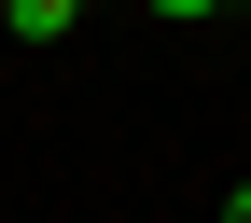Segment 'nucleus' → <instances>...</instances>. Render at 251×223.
<instances>
[{
  "instance_id": "obj_1",
  "label": "nucleus",
  "mask_w": 251,
  "mask_h": 223,
  "mask_svg": "<svg viewBox=\"0 0 251 223\" xmlns=\"http://www.w3.org/2000/svg\"><path fill=\"white\" fill-rule=\"evenodd\" d=\"M0 28H14V42H70V28H84V0H0Z\"/></svg>"
},
{
  "instance_id": "obj_3",
  "label": "nucleus",
  "mask_w": 251,
  "mask_h": 223,
  "mask_svg": "<svg viewBox=\"0 0 251 223\" xmlns=\"http://www.w3.org/2000/svg\"><path fill=\"white\" fill-rule=\"evenodd\" d=\"M224 223H251V181H237V196H224Z\"/></svg>"
},
{
  "instance_id": "obj_2",
  "label": "nucleus",
  "mask_w": 251,
  "mask_h": 223,
  "mask_svg": "<svg viewBox=\"0 0 251 223\" xmlns=\"http://www.w3.org/2000/svg\"><path fill=\"white\" fill-rule=\"evenodd\" d=\"M153 14H224V0H153Z\"/></svg>"
}]
</instances>
